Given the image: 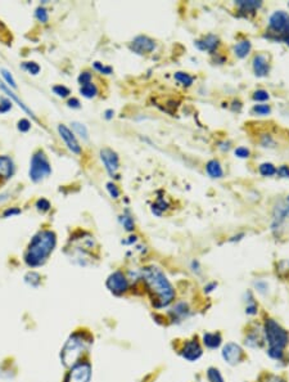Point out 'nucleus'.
Masks as SVG:
<instances>
[{"label":"nucleus","instance_id":"obj_39","mask_svg":"<svg viewBox=\"0 0 289 382\" xmlns=\"http://www.w3.org/2000/svg\"><path fill=\"white\" fill-rule=\"evenodd\" d=\"M278 174L283 178H289V168L288 166H280L278 169Z\"/></svg>","mask_w":289,"mask_h":382},{"label":"nucleus","instance_id":"obj_31","mask_svg":"<svg viewBox=\"0 0 289 382\" xmlns=\"http://www.w3.org/2000/svg\"><path fill=\"white\" fill-rule=\"evenodd\" d=\"M36 17L37 20L41 21V22H46V21H48V12L44 8H39L36 11Z\"/></svg>","mask_w":289,"mask_h":382},{"label":"nucleus","instance_id":"obj_44","mask_svg":"<svg viewBox=\"0 0 289 382\" xmlns=\"http://www.w3.org/2000/svg\"><path fill=\"white\" fill-rule=\"evenodd\" d=\"M284 41H285V43H286V44H288V45H289V34H288V35H286V36H285V37H284Z\"/></svg>","mask_w":289,"mask_h":382},{"label":"nucleus","instance_id":"obj_36","mask_svg":"<svg viewBox=\"0 0 289 382\" xmlns=\"http://www.w3.org/2000/svg\"><path fill=\"white\" fill-rule=\"evenodd\" d=\"M36 206H37V208H39V210H41V211H48L49 207H50V203H49L48 201L44 200V198H43V200L37 201Z\"/></svg>","mask_w":289,"mask_h":382},{"label":"nucleus","instance_id":"obj_29","mask_svg":"<svg viewBox=\"0 0 289 382\" xmlns=\"http://www.w3.org/2000/svg\"><path fill=\"white\" fill-rule=\"evenodd\" d=\"M208 378L211 379V382H224L217 369H210L208 371Z\"/></svg>","mask_w":289,"mask_h":382},{"label":"nucleus","instance_id":"obj_15","mask_svg":"<svg viewBox=\"0 0 289 382\" xmlns=\"http://www.w3.org/2000/svg\"><path fill=\"white\" fill-rule=\"evenodd\" d=\"M13 174V162L9 157L2 156L0 157V177L4 179H8Z\"/></svg>","mask_w":289,"mask_h":382},{"label":"nucleus","instance_id":"obj_5","mask_svg":"<svg viewBox=\"0 0 289 382\" xmlns=\"http://www.w3.org/2000/svg\"><path fill=\"white\" fill-rule=\"evenodd\" d=\"M51 173L50 165L43 151H39L32 156L31 169H30V178L34 182H40L48 177Z\"/></svg>","mask_w":289,"mask_h":382},{"label":"nucleus","instance_id":"obj_18","mask_svg":"<svg viewBox=\"0 0 289 382\" xmlns=\"http://www.w3.org/2000/svg\"><path fill=\"white\" fill-rule=\"evenodd\" d=\"M203 341H204V344H206V346L215 349L220 345L221 337H220V335H217V334H206L203 336Z\"/></svg>","mask_w":289,"mask_h":382},{"label":"nucleus","instance_id":"obj_35","mask_svg":"<svg viewBox=\"0 0 289 382\" xmlns=\"http://www.w3.org/2000/svg\"><path fill=\"white\" fill-rule=\"evenodd\" d=\"M122 224H124V227H125L128 231H133L134 229V222L131 217H129V216L122 217Z\"/></svg>","mask_w":289,"mask_h":382},{"label":"nucleus","instance_id":"obj_24","mask_svg":"<svg viewBox=\"0 0 289 382\" xmlns=\"http://www.w3.org/2000/svg\"><path fill=\"white\" fill-rule=\"evenodd\" d=\"M0 88L3 89V90H4V91H7V93H8V94H9V97H12V98H13V99H15V100H16V102H17V103H18V106H20V107H22V108H23V110H25V111H26V112H29V114H31V116H34V115H32V112H31V111H30V110H29V108H27V107H26V106H25V104H23V103H22V102H21V100H20V99H18V98H17V97H16V94H15V93H12V91H11V90H9V89H8V88H6V86H4V85H3V84H2V83H0Z\"/></svg>","mask_w":289,"mask_h":382},{"label":"nucleus","instance_id":"obj_43","mask_svg":"<svg viewBox=\"0 0 289 382\" xmlns=\"http://www.w3.org/2000/svg\"><path fill=\"white\" fill-rule=\"evenodd\" d=\"M20 212V210H8V211H6V216H8V215H13V214H18Z\"/></svg>","mask_w":289,"mask_h":382},{"label":"nucleus","instance_id":"obj_17","mask_svg":"<svg viewBox=\"0 0 289 382\" xmlns=\"http://www.w3.org/2000/svg\"><path fill=\"white\" fill-rule=\"evenodd\" d=\"M206 169H207V173L212 178L222 177V169H221V166H220V162H218V161L211 160L210 162L207 163V166H206Z\"/></svg>","mask_w":289,"mask_h":382},{"label":"nucleus","instance_id":"obj_21","mask_svg":"<svg viewBox=\"0 0 289 382\" xmlns=\"http://www.w3.org/2000/svg\"><path fill=\"white\" fill-rule=\"evenodd\" d=\"M80 91H81V94L84 95V97L86 98H93L95 97L96 93H98V89H96V86L94 85V84H86V85H82L81 89H80Z\"/></svg>","mask_w":289,"mask_h":382},{"label":"nucleus","instance_id":"obj_42","mask_svg":"<svg viewBox=\"0 0 289 382\" xmlns=\"http://www.w3.org/2000/svg\"><path fill=\"white\" fill-rule=\"evenodd\" d=\"M79 100L77 99H70V102H68V106L70 107H79Z\"/></svg>","mask_w":289,"mask_h":382},{"label":"nucleus","instance_id":"obj_7","mask_svg":"<svg viewBox=\"0 0 289 382\" xmlns=\"http://www.w3.org/2000/svg\"><path fill=\"white\" fill-rule=\"evenodd\" d=\"M91 377L90 365L86 363L74 365L71 372L68 373L67 382H89Z\"/></svg>","mask_w":289,"mask_h":382},{"label":"nucleus","instance_id":"obj_46","mask_svg":"<svg viewBox=\"0 0 289 382\" xmlns=\"http://www.w3.org/2000/svg\"><path fill=\"white\" fill-rule=\"evenodd\" d=\"M288 200H289V198H288Z\"/></svg>","mask_w":289,"mask_h":382},{"label":"nucleus","instance_id":"obj_3","mask_svg":"<svg viewBox=\"0 0 289 382\" xmlns=\"http://www.w3.org/2000/svg\"><path fill=\"white\" fill-rule=\"evenodd\" d=\"M265 335L269 342V355L274 359H280L284 346L288 344V335L274 320H267L265 324Z\"/></svg>","mask_w":289,"mask_h":382},{"label":"nucleus","instance_id":"obj_30","mask_svg":"<svg viewBox=\"0 0 289 382\" xmlns=\"http://www.w3.org/2000/svg\"><path fill=\"white\" fill-rule=\"evenodd\" d=\"M53 90H54V93L60 95V97H67V95L70 94V90H68L66 86H62V85L54 86Z\"/></svg>","mask_w":289,"mask_h":382},{"label":"nucleus","instance_id":"obj_11","mask_svg":"<svg viewBox=\"0 0 289 382\" xmlns=\"http://www.w3.org/2000/svg\"><path fill=\"white\" fill-rule=\"evenodd\" d=\"M58 131H60L61 137H62V139L65 140L66 146L68 147L70 151H72L74 153H77V154L81 153V147L79 146L76 138H75V135L72 134V131L70 130L67 126L60 125L58 126Z\"/></svg>","mask_w":289,"mask_h":382},{"label":"nucleus","instance_id":"obj_22","mask_svg":"<svg viewBox=\"0 0 289 382\" xmlns=\"http://www.w3.org/2000/svg\"><path fill=\"white\" fill-rule=\"evenodd\" d=\"M175 79L179 81V83H182L183 85H185V86L192 85V83H193V77L189 76L188 74H185V72H176Z\"/></svg>","mask_w":289,"mask_h":382},{"label":"nucleus","instance_id":"obj_9","mask_svg":"<svg viewBox=\"0 0 289 382\" xmlns=\"http://www.w3.org/2000/svg\"><path fill=\"white\" fill-rule=\"evenodd\" d=\"M100 157H102V161L104 162L108 173L111 175L116 174V171L119 170V156L116 154V152L109 148H104L100 151Z\"/></svg>","mask_w":289,"mask_h":382},{"label":"nucleus","instance_id":"obj_25","mask_svg":"<svg viewBox=\"0 0 289 382\" xmlns=\"http://www.w3.org/2000/svg\"><path fill=\"white\" fill-rule=\"evenodd\" d=\"M22 69L26 70V71L30 72V74H32V75L39 74V71H40V67L35 62H25L22 65Z\"/></svg>","mask_w":289,"mask_h":382},{"label":"nucleus","instance_id":"obj_13","mask_svg":"<svg viewBox=\"0 0 289 382\" xmlns=\"http://www.w3.org/2000/svg\"><path fill=\"white\" fill-rule=\"evenodd\" d=\"M202 350L199 345L196 341H190L185 345L184 350H183V357L188 360H197L201 357Z\"/></svg>","mask_w":289,"mask_h":382},{"label":"nucleus","instance_id":"obj_10","mask_svg":"<svg viewBox=\"0 0 289 382\" xmlns=\"http://www.w3.org/2000/svg\"><path fill=\"white\" fill-rule=\"evenodd\" d=\"M156 48V44L152 39L147 36H138L134 39L131 43V49L138 54H145V53H150Z\"/></svg>","mask_w":289,"mask_h":382},{"label":"nucleus","instance_id":"obj_32","mask_svg":"<svg viewBox=\"0 0 289 382\" xmlns=\"http://www.w3.org/2000/svg\"><path fill=\"white\" fill-rule=\"evenodd\" d=\"M107 189H108V192H109V194L112 196V198H117V197L120 196L119 189H117V187L114 186V184H112V183H108Z\"/></svg>","mask_w":289,"mask_h":382},{"label":"nucleus","instance_id":"obj_23","mask_svg":"<svg viewBox=\"0 0 289 382\" xmlns=\"http://www.w3.org/2000/svg\"><path fill=\"white\" fill-rule=\"evenodd\" d=\"M260 173L264 177H271V175H274L276 173V169L274 168L272 163H262L260 166Z\"/></svg>","mask_w":289,"mask_h":382},{"label":"nucleus","instance_id":"obj_27","mask_svg":"<svg viewBox=\"0 0 289 382\" xmlns=\"http://www.w3.org/2000/svg\"><path fill=\"white\" fill-rule=\"evenodd\" d=\"M270 111L271 110H270V107L267 104H257L253 108V112H256L257 115H269Z\"/></svg>","mask_w":289,"mask_h":382},{"label":"nucleus","instance_id":"obj_26","mask_svg":"<svg viewBox=\"0 0 289 382\" xmlns=\"http://www.w3.org/2000/svg\"><path fill=\"white\" fill-rule=\"evenodd\" d=\"M72 126H74L75 130L79 133V135L81 138H84V139H88L89 138V134H88V130H86V128L84 125H81V124L79 123H74L72 124Z\"/></svg>","mask_w":289,"mask_h":382},{"label":"nucleus","instance_id":"obj_40","mask_svg":"<svg viewBox=\"0 0 289 382\" xmlns=\"http://www.w3.org/2000/svg\"><path fill=\"white\" fill-rule=\"evenodd\" d=\"M94 66H95L96 70H99L100 72H104V74H111V72H112L111 67H104V66H100L98 62H96Z\"/></svg>","mask_w":289,"mask_h":382},{"label":"nucleus","instance_id":"obj_2","mask_svg":"<svg viewBox=\"0 0 289 382\" xmlns=\"http://www.w3.org/2000/svg\"><path fill=\"white\" fill-rule=\"evenodd\" d=\"M55 246V234L51 231H43L32 238L26 252L25 260L30 266L41 265Z\"/></svg>","mask_w":289,"mask_h":382},{"label":"nucleus","instance_id":"obj_28","mask_svg":"<svg viewBox=\"0 0 289 382\" xmlns=\"http://www.w3.org/2000/svg\"><path fill=\"white\" fill-rule=\"evenodd\" d=\"M253 99L260 100V102H262V100H267L269 99V93H267L266 90H262V89H261V90H257L255 94H253Z\"/></svg>","mask_w":289,"mask_h":382},{"label":"nucleus","instance_id":"obj_38","mask_svg":"<svg viewBox=\"0 0 289 382\" xmlns=\"http://www.w3.org/2000/svg\"><path fill=\"white\" fill-rule=\"evenodd\" d=\"M30 126H31V125H30V121L29 120H25V119H23V120H21L20 123H18V129H20L21 131L30 130Z\"/></svg>","mask_w":289,"mask_h":382},{"label":"nucleus","instance_id":"obj_6","mask_svg":"<svg viewBox=\"0 0 289 382\" xmlns=\"http://www.w3.org/2000/svg\"><path fill=\"white\" fill-rule=\"evenodd\" d=\"M269 29L272 34L280 35L284 37L289 34V15L283 11L275 12L270 17Z\"/></svg>","mask_w":289,"mask_h":382},{"label":"nucleus","instance_id":"obj_20","mask_svg":"<svg viewBox=\"0 0 289 382\" xmlns=\"http://www.w3.org/2000/svg\"><path fill=\"white\" fill-rule=\"evenodd\" d=\"M237 4L241 7L242 12L252 11V13H253V11H256V9L260 8V7H261V2H256V0H251V2H246V0H239V2H237Z\"/></svg>","mask_w":289,"mask_h":382},{"label":"nucleus","instance_id":"obj_34","mask_svg":"<svg viewBox=\"0 0 289 382\" xmlns=\"http://www.w3.org/2000/svg\"><path fill=\"white\" fill-rule=\"evenodd\" d=\"M90 80H91V75L89 74V72H84V74L80 75V77H79L80 84H82V85L90 84Z\"/></svg>","mask_w":289,"mask_h":382},{"label":"nucleus","instance_id":"obj_37","mask_svg":"<svg viewBox=\"0 0 289 382\" xmlns=\"http://www.w3.org/2000/svg\"><path fill=\"white\" fill-rule=\"evenodd\" d=\"M236 156L241 157V158H247V157L250 156V151L244 147H239V148L236 149Z\"/></svg>","mask_w":289,"mask_h":382},{"label":"nucleus","instance_id":"obj_19","mask_svg":"<svg viewBox=\"0 0 289 382\" xmlns=\"http://www.w3.org/2000/svg\"><path fill=\"white\" fill-rule=\"evenodd\" d=\"M250 50H251V43L248 40L241 41V43L237 44L236 48H234V51H236V54L238 56L239 58L247 57V54L250 53Z\"/></svg>","mask_w":289,"mask_h":382},{"label":"nucleus","instance_id":"obj_8","mask_svg":"<svg viewBox=\"0 0 289 382\" xmlns=\"http://www.w3.org/2000/svg\"><path fill=\"white\" fill-rule=\"evenodd\" d=\"M107 287L113 292L114 295H121L128 290V280L121 271H116L109 276L107 281Z\"/></svg>","mask_w":289,"mask_h":382},{"label":"nucleus","instance_id":"obj_12","mask_svg":"<svg viewBox=\"0 0 289 382\" xmlns=\"http://www.w3.org/2000/svg\"><path fill=\"white\" fill-rule=\"evenodd\" d=\"M222 357L229 364H237L242 359V349L236 344H227L222 350Z\"/></svg>","mask_w":289,"mask_h":382},{"label":"nucleus","instance_id":"obj_41","mask_svg":"<svg viewBox=\"0 0 289 382\" xmlns=\"http://www.w3.org/2000/svg\"><path fill=\"white\" fill-rule=\"evenodd\" d=\"M11 102H8V100H3V107H0V112H6L8 111L9 108H11Z\"/></svg>","mask_w":289,"mask_h":382},{"label":"nucleus","instance_id":"obj_45","mask_svg":"<svg viewBox=\"0 0 289 382\" xmlns=\"http://www.w3.org/2000/svg\"><path fill=\"white\" fill-rule=\"evenodd\" d=\"M111 114L112 111H107V119H111Z\"/></svg>","mask_w":289,"mask_h":382},{"label":"nucleus","instance_id":"obj_4","mask_svg":"<svg viewBox=\"0 0 289 382\" xmlns=\"http://www.w3.org/2000/svg\"><path fill=\"white\" fill-rule=\"evenodd\" d=\"M85 350V342L81 337L72 336L66 342L65 348L62 350V362L67 367L76 365L77 360L81 358L82 353Z\"/></svg>","mask_w":289,"mask_h":382},{"label":"nucleus","instance_id":"obj_16","mask_svg":"<svg viewBox=\"0 0 289 382\" xmlns=\"http://www.w3.org/2000/svg\"><path fill=\"white\" fill-rule=\"evenodd\" d=\"M197 45L201 49H203V50L212 51L218 45V39L216 36H213V35H208L207 37H204L203 40L198 41Z\"/></svg>","mask_w":289,"mask_h":382},{"label":"nucleus","instance_id":"obj_1","mask_svg":"<svg viewBox=\"0 0 289 382\" xmlns=\"http://www.w3.org/2000/svg\"><path fill=\"white\" fill-rule=\"evenodd\" d=\"M143 278H144L149 291L153 295L157 306H166L172 301L174 296H175L172 287H171L167 278L158 268H154V266L144 268Z\"/></svg>","mask_w":289,"mask_h":382},{"label":"nucleus","instance_id":"obj_14","mask_svg":"<svg viewBox=\"0 0 289 382\" xmlns=\"http://www.w3.org/2000/svg\"><path fill=\"white\" fill-rule=\"evenodd\" d=\"M253 70L257 76H266L269 72V63L264 56H256L253 60Z\"/></svg>","mask_w":289,"mask_h":382},{"label":"nucleus","instance_id":"obj_33","mask_svg":"<svg viewBox=\"0 0 289 382\" xmlns=\"http://www.w3.org/2000/svg\"><path fill=\"white\" fill-rule=\"evenodd\" d=\"M2 75H3L4 79H6V80L8 81L9 85H11L12 88H16V81H15V79H13V77H12V75L9 74V72L7 71V70H4V69L2 70Z\"/></svg>","mask_w":289,"mask_h":382}]
</instances>
